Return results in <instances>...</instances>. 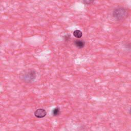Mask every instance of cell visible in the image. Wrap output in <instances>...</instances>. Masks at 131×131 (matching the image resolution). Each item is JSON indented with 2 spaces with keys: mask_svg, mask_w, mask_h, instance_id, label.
Listing matches in <instances>:
<instances>
[{
  "mask_svg": "<svg viewBox=\"0 0 131 131\" xmlns=\"http://www.w3.org/2000/svg\"><path fill=\"white\" fill-rule=\"evenodd\" d=\"M21 75V79L23 81L26 83H31L36 79L37 73L35 70L30 69L25 71Z\"/></svg>",
  "mask_w": 131,
  "mask_h": 131,
  "instance_id": "obj_1",
  "label": "cell"
},
{
  "mask_svg": "<svg viewBox=\"0 0 131 131\" xmlns=\"http://www.w3.org/2000/svg\"><path fill=\"white\" fill-rule=\"evenodd\" d=\"M127 14L126 10L122 7L116 8L113 12V16L117 20H121L125 18Z\"/></svg>",
  "mask_w": 131,
  "mask_h": 131,
  "instance_id": "obj_2",
  "label": "cell"
},
{
  "mask_svg": "<svg viewBox=\"0 0 131 131\" xmlns=\"http://www.w3.org/2000/svg\"><path fill=\"white\" fill-rule=\"evenodd\" d=\"M47 115V112L43 109H38L34 112V115L37 118H42L45 117Z\"/></svg>",
  "mask_w": 131,
  "mask_h": 131,
  "instance_id": "obj_3",
  "label": "cell"
},
{
  "mask_svg": "<svg viewBox=\"0 0 131 131\" xmlns=\"http://www.w3.org/2000/svg\"><path fill=\"white\" fill-rule=\"evenodd\" d=\"M75 46L79 48H83L85 46V42L83 40H76L74 42Z\"/></svg>",
  "mask_w": 131,
  "mask_h": 131,
  "instance_id": "obj_4",
  "label": "cell"
},
{
  "mask_svg": "<svg viewBox=\"0 0 131 131\" xmlns=\"http://www.w3.org/2000/svg\"><path fill=\"white\" fill-rule=\"evenodd\" d=\"M73 35L75 37L79 38L82 37L83 32L79 30H76L73 32Z\"/></svg>",
  "mask_w": 131,
  "mask_h": 131,
  "instance_id": "obj_5",
  "label": "cell"
},
{
  "mask_svg": "<svg viewBox=\"0 0 131 131\" xmlns=\"http://www.w3.org/2000/svg\"><path fill=\"white\" fill-rule=\"evenodd\" d=\"M60 114V109L58 107L54 108L52 111V115L53 116H58Z\"/></svg>",
  "mask_w": 131,
  "mask_h": 131,
  "instance_id": "obj_6",
  "label": "cell"
},
{
  "mask_svg": "<svg viewBox=\"0 0 131 131\" xmlns=\"http://www.w3.org/2000/svg\"><path fill=\"white\" fill-rule=\"evenodd\" d=\"M83 3L85 4H91V3H92L93 1H84L82 2Z\"/></svg>",
  "mask_w": 131,
  "mask_h": 131,
  "instance_id": "obj_7",
  "label": "cell"
},
{
  "mask_svg": "<svg viewBox=\"0 0 131 131\" xmlns=\"http://www.w3.org/2000/svg\"><path fill=\"white\" fill-rule=\"evenodd\" d=\"M130 112H131V111H130Z\"/></svg>",
  "mask_w": 131,
  "mask_h": 131,
  "instance_id": "obj_8",
  "label": "cell"
}]
</instances>
